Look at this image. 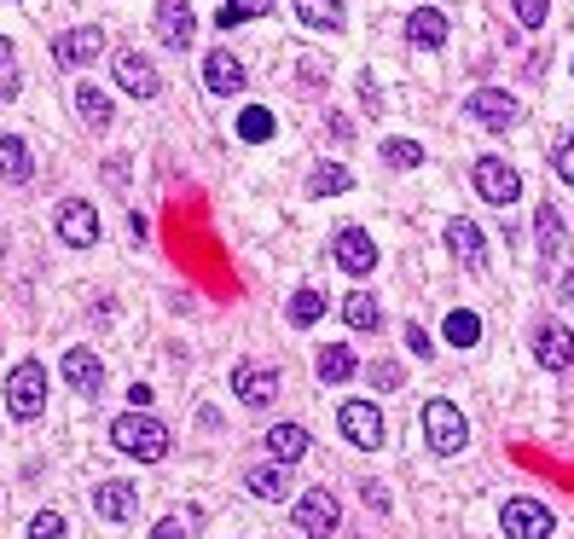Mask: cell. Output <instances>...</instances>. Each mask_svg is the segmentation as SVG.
I'll list each match as a JSON object with an SVG mask.
<instances>
[{
    "mask_svg": "<svg viewBox=\"0 0 574 539\" xmlns=\"http://www.w3.org/2000/svg\"><path fill=\"white\" fill-rule=\"evenodd\" d=\"M111 441H116V452H128V459H139V464H157L162 452H169V424L134 406V412H122V418L111 424Z\"/></svg>",
    "mask_w": 574,
    "mask_h": 539,
    "instance_id": "1",
    "label": "cell"
},
{
    "mask_svg": "<svg viewBox=\"0 0 574 539\" xmlns=\"http://www.w3.org/2000/svg\"><path fill=\"white\" fill-rule=\"evenodd\" d=\"M7 412L12 418H41L47 412V366L41 360H18L12 378H7Z\"/></svg>",
    "mask_w": 574,
    "mask_h": 539,
    "instance_id": "2",
    "label": "cell"
},
{
    "mask_svg": "<svg viewBox=\"0 0 574 539\" xmlns=\"http://www.w3.org/2000/svg\"><path fill=\"white\" fill-rule=\"evenodd\" d=\"M424 435H429V452L453 459V452H464V441H470L464 412H459L453 401H429V406H424Z\"/></svg>",
    "mask_w": 574,
    "mask_h": 539,
    "instance_id": "3",
    "label": "cell"
},
{
    "mask_svg": "<svg viewBox=\"0 0 574 539\" xmlns=\"http://www.w3.org/2000/svg\"><path fill=\"white\" fill-rule=\"evenodd\" d=\"M464 111H470V122H482L487 134H510L522 122V105L510 93H499V88H476L464 99Z\"/></svg>",
    "mask_w": 574,
    "mask_h": 539,
    "instance_id": "4",
    "label": "cell"
},
{
    "mask_svg": "<svg viewBox=\"0 0 574 539\" xmlns=\"http://www.w3.org/2000/svg\"><path fill=\"white\" fill-rule=\"evenodd\" d=\"M499 528H505V539H551V510L540 505V499H510L505 510H499Z\"/></svg>",
    "mask_w": 574,
    "mask_h": 539,
    "instance_id": "5",
    "label": "cell"
},
{
    "mask_svg": "<svg viewBox=\"0 0 574 539\" xmlns=\"http://www.w3.org/2000/svg\"><path fill=\"white\" fill-rule=\"evenodd\" d=\"M476 192H482L487 203H505V210H510V203L522 198V175L510 169L505 157H482V162H476Z\"/></svg>",
    "mask_w": 574,
    "mask_h": 539,
    "instance_id": "6",
    "label": "cell"
},
{
    "mask_svg": "<svg viewBox=\"0 0 574 539\" xmlns=\"http://www.w3.org/2000/svg\"><path fill=\"white\" fill-rule=\"evenodd\" d=\"M337 523H342V505H337V493H325V487L302 493V505H296V528H302V534L325 539V534H337Z\"/></svg>",
    "mask_w": 574,
    "mask_h": 539,
    "instance_id": "7",
    "label": "cell"
},
{
    "mask_svg": "<svg viewBox=\"0 0 574 539\" xmlns=\"http://www.w3.org/2000/svg\"><path fill=\"white\" fill-rule=\"evenodd\" d=\"M331 261L342 267V273H372L378 267V244H372V233H360V226H342L337 233V244H331Z\"/></svg>",
    "mask_w": 574,
    "mask_h": 539,
    "instance_id": "8",
    "label": "cell"
},
{
    "mask_svg": "<svg viewBox=\"0 0 574 539\" xmlns=\"http://www.w3.org/2000/svg\"><path fill=\"white\" fill-rule=\"evenodd\" d=\"M233 395L244 401V406H273L279 401V371H268V366H250V360H244V366H233Z\"/></svg>",
    "mask_w": 574,
    "mask_h": 539,
    "instance_id": "9",
    "label": "cell"
},
{
    "mask_svg": "<svg viewBox=\"0 0 574 539\" xmlns=\"http://www.w3.org/2000/svg\"><path fill=\"white\" fill-rule=\"evenodd\" d=\"M337 429H342L354 447H365V452L383 447V418H378V406H372V401H348V406L337 412Z\"/></svg>",
    "mask_w": 574,
    "mask_h": 539,
    "instance_id": "10",
    "label": "cell"
},
{
    "mask_svg": "<svg viewBox=\"0 0 574 539\" xmlns=\"http://www.w3.org/2000/svg\"><path fill=\"white\" fill-rule=\"evenodd\" d=\"M192 35H198V18H192L187 0H162V7H157V41H162V47H169V53H187Z\"/></svg>",
    "mask_w": 574,
    "mask_h": 539,
    "instance_id": "11",
    "label": "cell"
},
{
    "mask_svg": "<svg viewBox=\"0 0 574 539\" xmlns=\"http://www.w3.org/2000/svg\"><path fill=\"white\" fill-rule=\"evenodd\" d=\"M116 88L134 93V99H157V93H162V76H157L151 58H139V53L128 47V53H116Z\"/></svg>",
    "mask_w": 574,
    "mask_h": 539,
    "instance_id": "12",
    "label": "cell"
},
{
    "mask_svg": "<svg viewBox=\"0 0 574 539\" xmlns=\"http://www.w3.org/2000/svg\"><path fill=\"white\" fill-rule=\"evenodd\" d=\"M534 355H540V366H551V371H569V366H574V330L558 325V319H545V325L534 330Z\"/></svg>",
    "mask_w": 574,
    "mask_h": 539,
    "instance_id": "13",
    "label": "cell"
},
{
    "mask_svg": "<svg viewBox=\"0 0 574 539\" xmlns=\"http://www.w3.org/2000/svg\"><path fill=\"white\" fill-rule=\"evenodd\" d=\"M58 238H65V244H76V250H88V244H99V215H93V203L70 198L65 210H58Z\"/></svg>",
    "mask_w": 574,
    "mask_h": 539,
    "instance_id": "14",
    "label": "cell"
},
{
    "mask_svg": "<svg viewBox=\"0 0 574 539\" xmlns=\"http://www.w3.org/2000/svg\"><path fill=\"white\" fill-rule=\"evenodd\" d=\"M244 81H250V76H244V65H238L227 47H215L210 58H203V88H210V93H221V99L244 93Z\"/></svg>",
    "mask_w": 574,
    "mask_h": 539,
    "instance_id": "15",
    "label": "cell"
},
{
    "mask_svg": "<svg viewBox=\"0 0 574 539\" xmlns=\"http://www.w3.org/2000/svg\"><path fill=\"white\" fill-rule=\"evenodd\" d=\"M105 53V30H70L53 41V58L58 65H93V58Z\"/></svg>",
    "mask_w": 574,
    "mask_h": 539,
    "instance_id": "16",
    "label": "cell"
},
{
    "mask_svg": "<svg viewBox=\"0 0 574 539\" xmlns=\"http://www.w3.org/2000/svg\"><path fill=\"white\" fill-rule=\"evenodd\" d=\"M534 238H540V256L545 261H563L569 256V226L558 215V203H540V210H534Z\"/></svg>",
    "mask_w": 574,
    "mask_h": 539,
    "instance_id": "17",
    "label": "cell"
},
{
    "mask_svg": "<svg viewBox=\"0 0 574 539\" xmlns=\"http://www.w3.org/2000/svg\"><path fill=\"white\" fill-rule=\"evenodd\" d=\"M447 250H453L464 267H482L487 261V244H482V233H476V221H470V215L447 221Z\"/></svg>",
    "mask_w": 574,
    "mask_h": 539,
    "instance_id": "18",
    "label": "cell"
},
{
    "mask_svg": "<svg viewBox=\"0 0 574 539\" xmlns=\"http://www.w3.org/2000/svg\"><path fill=\"white\" fill-rule=\"evenodd\" d=\"M134 505H139V487L134 482H105V487L93 493V510L105 516V523H128Z\"/></svg>",
    "mask_w": 574,
    "mask_h": 539,
    "instance_id": "19",
    "label": "cell"
},
{
    "mask_svg": "<svg viewBox=\"0 0 574 539\" xmlns=\"http://www.w3.org/2000/svg\"><path fill=\"white\" fill-rule=\"evenodd\" d=\"M65 383L76 389V395H99V383H105V366H99L88 348H70V355H65Z\"/></svg>",
    "mask_w": 574,
    "mask_h": 539,
    "instance_id": "20",
    "label": "cell"
},
{
    "mask_svg": "<svg viewBox=\"0 0 574 539\" xmlns=\"http://www.w3.org/2000/svg\"><path fill=\"white\" fill-rule=\"evenodd\" d=\"M307 447H314V441H307V429H302V424H279V429H268V452H273V464H296Z\"/></svg>",
    "mask_w": 574,
    "mask_h": 539,
    "instance_id": "21",
    "label": "cell"
},
{
    "mask_svg": "<svg viewBox=\"0 0 574 539\" xmlns=\"http://www.w3.org/2000/svg\"><path fill=\"white\" fill-rule=\"evenodd\" d=\"M314 371H319V383H348V378H354V371H360V360H354V348L331 343V348H319Z\"/></svg>",
    "mask_w": 574,
    "mask_h": 539,
    "instance_id": "22",
    "label": "cell"
},
{
    "mask_svg": "<svg viewBox=\"0 0 574 539\" xmlns=\"http://www.w3.org/2000/svg\"><path fill=\"white\" fill-rule=\"evenodd\" d=\"M0 180H7V186H24L30 180V145L18 134H0Z\"/></svg>",
    "mask_w": 574,
    "mask_h": 539,
    "instance_id": "23",
    "label": "cell"
},
{
    "mask_svg": "<svg viewBox=\"0 0 574 539\" xmlns=\"http://www.w3.org/2000/svg\"><path fill=\"white\" fill-rule=\"evenodd\" d=\"M406 41H413V47H441V41H447V18L436 7L413 12V18H406Z\"/></svg>",
    "mask_w": 574,
    "mask_h": 539,
    "instance_id": "24",
    "label": "cell"
},
{
    "mask_svg": "<svg viewBox=\"0 0 574 539\" xmlns=\"http://www.w3.org/2000/svg\"><path fill=\"white\" fill-rule=\"evenodd\" d=\"M296 18H302L307 30H325V35L348 24V18H342V0H296Z\"/></svg>",
    "mask_w": 574,
    "mask_h": 539,
    "instance_id": "25",
    "label": "cell"
},
{
    "mask_svg": "<svg viewBox=\"0 0 574 539\" xmlns=\"http://www.w3.org/2000/svg\"><path fill=\"white\" fill-rule=\"evenodd\" d=\"M348 186H354V175H348V169H337V162H325V169H314V175H307V198H342Z\"/></svg>",
    "mask_w": 574,
    "mask_h": 539,
    "instance_id": "26",
    "label": "cell"
},
{
    "mask_svg": "<svg viewBox=\"0 0 574 539\" xmlns=\"http://www.w3.org/2000/svg\"><path fill=\"white\" fill-rule=\"evenodd\" d=\"M342 319H348V330H378L383 325V307L365 296V290H354V296L342 302Z\"/></svg>",
    "mask_w": 574,
    "mask_h": 539,
    "instance_id": "27",
    "label": "cell"
},
{
    "mask_svg": "<svg viewBox=\"0 0 574 539\" xmlns=\"http://www.w3.org/2000/svg\"><path fill=\"white\" fill-rule=\"evenodd\" d=\"M447 343H453V348H476L482 343V319L470 314V307H453V314H447Z\"/></svg>",
    "mask_w": 574,
    "mask_h": 539,
    "instance_id": "28",
    "label": "cell"
},
{
    "mask_svg": "<svg viewBox=\"0 0 574 539\" xmlns=\"http://www.w3.org/2000/svg\"><path fill=\"white\" fill-rule=\"evenodd\" d=\"M244 487H250L256 499H279V493H291V475H284V464H273V470H250V475H244Z\"/></svg>",
    "mask_w": 574,
    "mask_h": 539,
    "instance_id": "29",
    "label": "cell"
},
{
    "mask_svg": "<svg viewBox=\"0 0 574 539\" xmlns=\"http://www.w3.org/2000/svg\"><path fill=\"white\" fill-rule=\"evenodd\" d=\"M273 111H261V105H250V111H238V139H250V145H261V139H273Z\"/></svg>",
    "mask_w": 574,
    "mask_h": 539,
    "instance_id": "30",
    "label": "cell"
},
{
    "mask_svg": "<svg viewBox=\"0 0 574 539\" xmlns=\"http://www.w3.org/2000/svg\"><path fill=\"white\" fill-rule=\"evenodd\" d=\"M383 162L389 169H424V145L418 139H383Z\"/></svg>",
    "mask_w": 574,
    "mask_h": 539,
    "instance_id": "31",
    "label": "cell"
},
{
    "mask_svg": "<svg viewBox=\"0 0 574 539\" xmlns=\"http://www.w3.org/2000/svg\"><path fill=\"white\" fill-rule=\"evenodd\" d=\"M76 111L88 116L93 128H105V122H111V99H105V93H99L93 81H88V88H76Z\"/></svg>",
    "mask_w": 574,
    "mask_h": 539,
    "instance_id": "32",
    "label": "cell"
},
{
    "mask_svg": "<svg viewBox=\"0 0 574 539\" xmlns=\"http://www.w3.org/2000/svg\"><path fill=\"white\" fill-rule=\"evenodd\" d=\"M261 12H273V0H227V7H221V30H238Z\"/></svg>",
    "mask_w": 574,
    "mask_h": 539,
    "instance_id": "33",
    "label": "cell"
},
{
    "mask_svg": "<svg viewBox=\"0 0 574 539\" xmlns=\"http://www.w3.org/2000/svg\"><path fill=\"white\" fill-rule=\"evenodd\" d=\"M325 314V296H319V290H296V296H291V325H314Z\"/></svg>",
    "mask_w": 574,
    "mask_h": 539,
    "instance_id": "34",
    "label": "cell"
},
{
    "mask_svg": "<svg viewBox=\"0 0 574 539\" xmlns=\"http://www.w3.org/2000/svg\"><path fill=\"white\" fill-rule=\"evenodd\" d=\"M401 383H406V366H401V360H378V366H372V389H383V395H395Z\"/></svg>",
    "mask_w": 574,
    "mask_h": 539,
    "instance_id": "35",
    "label": "cell"
},
{
    "mask_svg": "<svg viewBox=\"0 0 574 539\" xmlns=\"http://www.w3.org/2000/svg\"><path fill=\"white\" fill-rule=\"evenodd\" d=\"M30 539H65V516H58V510H41L35 523H30Z\"/></svg>",
    "mask_w": 574,
    "mask_h": 539,
    "instance_id": "36",
    "label": "cell"
},
{
    "mask_svg": "<svg viewBox=\"0 0 574 539\" xmlns=\"http://www.w3.org/2000/svg\"><path fill=\"white\" fill-rule=\"evenodd\" d=\"M517 24L522 30H540L545 24V0H517Z\"/></svg>",
    "mask_w": 574,
    "mask_h": 539,
    "instance_id": "37",
    "label": "cell"
},
{
    "mask_svg": "<svg viewBox=\"0 0 574 539\" xmlns=\"http://www.w3.org/2000/svg\"><path fill=\"white\" fill-rule=\"evenodd\" d=\"M551 169H558V175H563V180L574 186V139H563L558 151H551Z\"/></svg>",
    "mask_w": 574,
    "mask_h": 539,
    "instance_id": "38",
    "label": "cell"
},
{
    "mask_svg": "<svg viewBox=\"0 0 574 539\" xmlns=\"http://www.w3.org/2000/svg\"><path fill=\"white\" fill-rule=\"evenodd\" d=\"M406 348H413V355H429V330L413 319V325H406Z\"/></svg>",
    "mask_w": 574,
    "mask_h": 539,
    "instance_id": "39",
    "label": "cell"
},
{
    "mask_svg": "<svg viewBox=\"0 0 574 539\" xmlns=\"http://www.w3.org/2000/svg\"><path fill=\"white\" fill-rule=\"evenodd\" d=\"M325 122H331V134H337L342 145H348V139H354V122H348L342 111H331V116H325Z\"/></svg>",
    "mask_w": 574,
    "mask_h": 539,
    "instance_id": "40",
    "label": "cell"
},
{
    "mask_svg": "<svg viewBox=\"0 0 574 539\" xmlns=\"http://www.w3.org/2000/svg\"><path fill=\"white\" fill-rule=\"evenodd\" d=\"M151 539H187V528H180V523H175V516H162V523L151 528Z\"/></svg>",
    "mask_w": 574,
    "mask_h": 539,
    "instance_id": "41",
    "label": "cell"
},
{
    "mask_svg": "<svg viewBox=\"0 0 574 539\" xmlns=\"http://www.w3.org/2000/svg\"><path fill=\"white\" fill-rule=\"evenodd\" d=\"M105 180H111V186H128V162L111 157V162H105Z\"/></svg>",
    "mask_w": 574,
    "mask_h": 539,
    "instance_id": "42",
    "label": "cell"
},
{
    "mask_svg": "<svg viewBox=\"0 0 574 539\" xmlns=\"http://www.w3.org/2000/svg\"><path fill=\"white\" fill-rule=\"evenodd\" d=\"M360 493H365V505H372V510H389V493H383V487H372V482H365Z\"/></svg>",
    "mask_w": 574,
    "mask_h": 539,
    "instance_id": "43",
    "label": "cell"
},
{
    "mask_svg": "<svg viewBox=\"0 0 574 539\" xmlns=\"http://www.w3.org/2000/svg\"><path fill=\"white\" fill-rule=\"evenodd\" d=\"M360 99H365V111H383V93L372 88V81H360Z\"/></svg>",
    "mask_w": 574,
    "mask_h": 539,
    "instance_id": "44",
    "label": "cell"
},
{
    "mask_svg": "<svg viewBox=\"0 0 574 539\" xmlns=\"http://www.w3.org/2000/svg\"><path fill=\"white\" fill-rule=\"evenodd\" d=\"M558 296H563V302H574V267H569V273H563V284H558Z\"/></svg>",
    "mask_w": 574,
    "mask_h": 539,
    "instance_id": "45",
    "label": "cell"
},
{
    "mask_svg": "<svg viewBox=\"0 0 574 539\" xmlns=\"http://www.w3.org/2000/svg\"><path fill=\"white\" fill-rule=\"evenodd\" d=\"M7 58H12V41H7V35H0V65H7Z\"/></svg>",
    "mask_w": 574,
    "mask_h": 539,
    "instance_id": "46",
    "label": "cell"
}]
</instances>
